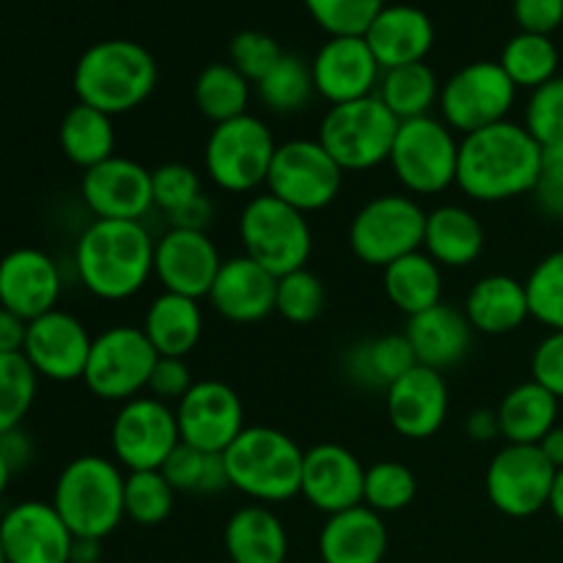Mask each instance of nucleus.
<instances>
[{
	"label": "nucleus",
	"mask_w": 563,
	"mask_h": 563,
	"mask_svg": "<svg viewBox=\"0 0 563 563\" xmlns=\"http://www.w3.org/2000/svg\"><path fill=\"white\" fill-rule=\"evenodd\" d=\"M27 322L16 313L0 308V355H16L25 350Z\"/></svg>",
	"instance_id": "nucleus-57"
},
{
	"label": "nucleus",
	"mask_w": 563,
	"mask_h": 563,
	"mask_svg": "<svg viewBox=\"0 0 563 563\" xmlns=\"http://www.w3.org/2000/svg\"><path fill=\"white\" fill-rule=\"evenodd\" d=\"M531 379L563 401V333H548L531 355Z\"/></svg>",
	"instance_id": "nucleus-53"
},
{
	"label": "nucleus",
	"mask_w": 563,
	"mask_h": 563,
	"mask_svg": "<svg viewBox=\"0 0 563 563\" xmlns=\"http://www.w3.org/2000/svg\"><path fill=\"white\" fill-rule=\"evenodd\" d=\"M366 467L341 443H319L306 451L300 495L324 517L363 504Z\"/></svg>",
	"instance_id": "nucleus-23"
},
{
	"label": "nucleus",
	"mask_w": 563,
	"mask_h": 563,
	"mask_svg": "<svg viewBox=\"0 0 563 563\" xmlns=\"http://www.w3.org/2000/svg\"><path fill=\"white\" fill-rule=\"evenodd\" d=\"M152 192H154V209L168 214H179L181 209L190 207L198 196H203L201 176L196 168L185 163H165L152 170Z\"/></svg>",
	"instance_id": "nucleus-48"
},
{
	"label": "nucleus",
	"mask_w": 563,
	"mask_h": 563,
	"mask_svg": "<svg viewBox=\"0 0 563 563\" xmlns=\"http://www.w3.org/2000/svg\"><path fill=\"white\" fill-rule=\"evenodd\" d=\"M267 192L313 214L328 209L344 187V168L328 154L317 137H291L278 143L267 176Z\"/></svg>",
	"instance_id": "nucleus-12"
},
{
	"label": "nucleus",
	"mask_w": 563,
	"mask_h": 563,
	"mask_svg": "<svg viewBox=\"0 0 563 563\" xmlns=\"http://www.w3.org/2000/svg\"><path fill=\"white\" fill-rule=\"evenodd\" d=\"M126 473L119 462L99 454L71 460L55 482V511L75 539H104L121 526L124 517Z\"/></svg>",
	"instance_id": "nucleus-5"
},
{
	"label": "nucleus",
	"mask_w": 563,
	"mask_h": 563,
	"mask_svg": "<svg viewBox=\"0 0 563 563\" xmlns=\"http://www.w3.org/2000/svg\"><path fill=\"white\" fill-rule=\"evenodd\" d=\"M38 374L22 352L0 355V434L11 432L25 421L36 399Z\"/></svg>",
	"instance_id": "nucleus-44"
},
{
	"label": "nucleus",
	"mask_w": 563,
	"mask_h": 563,
	"mask_svg": "<svg viewBox=\"0 0 563 563\" xmlns=\"http://www.w3.org/2000/svg\"><path fill=\"white\" fill-rule=\"evenodd\" d=\"M251 97L253 82L247 77H242L229 60L225 64L203 66L198 71L196 82H192L196 108L212 124H223V121L245 115L247 108H251Z\"/></svg>",
	"instance_id": "nucleus-37"
},
{
	"label": "nucleus",
	"mask_w": 563,
	"mask_h": 563,
	"mask_svg": "<svg viewBox=\"0 0 563 563\" xmlns=\"http://www.w3.org/2000/svg\"><path fill=\"white\" fill-rule=\"evenodd\" d=\"M531 196L544 218L563 223V146L542 148V168Z\"/></svg>",
	"instance_id": "nucleus-51"
},
{
	"label": "nucleus",
	"mask_w": 563,
	"mask_h": 563,
	"mask_svg": "<svg viewBox=\"0 0 563 563\" xmlns=\"http://www.w3.org/2000/svg\"><path fill=\"white\" fill-rule=\"evenodd\" d=\"M157 357V350L146 339L143 328L113 324L93 335L82 383L97 399L124 405L146 394Z\"/></svg>",
	"instance_id": "nucleus-11"
},
{
	"label": "nucleus",
	"mask_w": 563,
	"mask_h": 563,
	"mask_svg": "<svg viewBox=\"0 0 563 563\" xmlns=\"http://www.w3.org/2000/svg\"><path fill=\"white\" fill-rule=\"evenodd\" d=\"M383 291L407 319L443 302V267L423 251L410 253L383 269Z\"/></svg>",
	"instance_id": "nucleus-34"
},
{
	"label": "nucleus",
	"mask_w": 563,
	"mask_h": 563,
	"mask_svg": "<svg viewBox=\"0 0 563 563\" xmlns=\"http://www.w3.org/2000/svg\"><path fill=\"white\" fill-rule=\"evenodd\" d=\"M11 476H14V471L9 467V462H5V456L0 454V495L5 493V487H9Z\"/></svg>",
	"instance_id": "nucleus-62"
},
{
	"label": "nucleus",
	"mask_w": 563,
	"mask_h": 563,
	"mask_svg": "<svg viewBox=\"0 0 563 563\" xmlns=\"http://www.w3.org/2000/svg\"><path fill=\"white\" fill-rule=\"evenodd\" d=\"M278 278L245 253L223 258L207 300L214 311L234 324H256L275 313Z\"/></svg>",
	"instance_id": "nucleus-25"
},
{
	"label": "nucleus",
	"mask_w": 563,
	"mask_h": 563,
	"mask_svg": "<svg viewBox=\"0 0 563 563\" xmlns=\"http://www.w3.org/2000/svg\"><path fill=\"white\" fill-rule=\"evenodd\" d=\"M192 385H196V379H192L190 366L185 363V357H157L146 394L165 401V405L176 407L185 399V394Z\"/></svg>",
	"instance_id": "nucleus-52"
},
{
	"label": "nucleus",
	"mask_w": 563,
	"mask_h": 563,
	"mask_svg": "<svg viewBox=\"0 0 563 563\" xmlns=\"http://www.w3.org/2000/svg\"><path fill=\"white\" fill-rule=\"evenodd\" d=\"M58 141L69 163H75L82 170L93 168V165L104 163L115 154L113 115L77 102L60 119Z\"/></svg>",
	"instance_id": "nucleus-35"
},
{
	"label": "nucleus",
	"mask_w": 563,
	"mask_h": 563,
	"mask_svg": "<svg viewBox=\"0 0 563 563\" xmlns=\"http://www.w3.org/2000/svg\"><path fill=\"white\" fill-rule=\"evenodd\" d=\"M388 165L407 196H440L456 187L460 135L438 115L401 121Z\"/></svg>",
	"instance_id": "nucleus-9"
},
{
	"label": "nucleus",
	"mask_w": 563,
	"mask_h": 563,
	"mask_svg": "<svg viewBox=\"0 0 563 563\" xmlns=\"http://www.w3.org/2000/svg\"><path fill=\"white\" fill-rule=\"evenodd\" d=\"M328 306V289L322 278L308 267L295 269V273L278 278V291H275V313L291 324H311L322 317Z\"/></svg>",
	"instance_id": "nucleus-45"
},
{
	"label": "nucleus",
	"mask_w": 563,
	"mask_h": 563,
	"mask_svg": "<svg viewBox=\"0 0 563 563\" xmlns=\"http://www.w3.org/2000/svg\"><path fill=\"white\" fill-rule=\"evenodd\" d=\"M231 489L253 504H286L300 495L306 451L291 434L275 427H245L223 451Z\"/></svg>",
	"instance_id": "nucleus-4"
},
{
	"label": "nucleus",
	"mask_w": 563,
	"mask_h": 563,
	"mask_svg": "<svg viewBox=\"0 0 563 563\" xmlns=\"http://www.w3.org/2000/svg\"><path fill=\"white\" fill-rule=\"evenodd\" d=\"M0 563H9V561H5V553H3V542H0Z\"/></svg>",
	"instance_id": "nucleus-63"
},
{
	"label": "nucleus",
	"mask_w": 563,
	"mask_h": 563,
	"mask_svg": "<svg viewBox=\"0 0 563 563\" xmlns=\"http://www.w3.org/2000/svg\"><path fill=\"white\" fill-rule=\"evenodd\" d=\"M427 209L407 192H379L352 218L346 240L357 262L385 269L423 247Z\"/></svg>",
	"instance_id": "nucleus-10"
},
{
	"label": "nucleus",
	"mask_w": 563,
	"mask_h": 563,
	"mask_svg": "<svg viewBox=\"0 0 563 563\" xmlns=\"http://www.w3.org/2000/svg\"><path fill=\"white\" fill-rule=\"evenodd\" d=\"M317 550L322 563H383L388 553V526L383 515L361 504L324 520Z\"/></svg>",
	"instance_id": "nucleus-27"
},
{
	"label": "nucleus",
	"mask_w": 563,
	"mask_h": 563,
	"mask_svg": "<svg viewBox=\"0 0 563 563\" xmlns=\"http://www.w3.org/2000/svg\"><path fill=\"white\" fill-rule=\"evenodd\" d=\"M284 47L264 31H240L229 44V64L256 86L278 60Z\"/></svg>",
	"instance_id": "nucleus-49"
},
{
	"label": "nucleus",
	"mask_w": 563,
	"mask_h": 563,
	"mask_svg": "<svg viewBox=\"0 0 563 563\" xmlns=\"http://www.w3.org/2000/svg\"><path fill=\"white\" fill-rule=\"evenodd\" d=\"M93 335L86 324L69 311L44 313V317L27 322V339L22 355L33 366V372L53 383H75L82 379L91 355Z\"/></svg>",
	"instance_id": "nucleus-18"
},
{
	"label": "nucleus",
	"mask_w": 563,
	"mask_h": 563,
	"mask_svg": "<svg viewBox=\"0 0 563 563\" xmlns=\"http://www.w3.org/2000/svg\"><path fill=\"white\" fill-rule=\"evenodd\" d=\"M256 97L269 113L291 115L300 113L313 97V75H311V60L300 58L295 53H284V58L256 82Z\"/></svg>",
	"instance_id": "nucleus-39"
},
{
	"label": "nucleus",
	"mask_w": 563,
	"mask_h": 563,
	"mask_svg": "<svg viewBox=\"0 0 563 563\" xmlns=\"http://www.w3.org/2000/svg\"><path fill=\"white\" fill-rule=\"evenodd\" d=\"M550 511H553L555 520L563 526V471H559V476H555V484H553V495H550Z\"/></svg>",
	"instance_id": "nucleus-61"
},
{
	"label": "nucleus",
	"mask_w": 563,
	"mask_h": 563,
	"mask_svg": "<svg viewBox=\"0 0 563 563\" xmlns=\"http://www.w3.org/2000/svg\"><path fill=\"white\" fill-rule=\"evenodd\" d=\"M236 234H240L242 253L269 269L275 278L308 267V258L313 253V231L308 214L297 212L280 198L269 196L267 190L247 198L236 220Z\"/></svg>",
	"instance_id": "nucleus-6"
},
{
	"label": "nucleus",
	"mask_w": 563,
	"mask_h": 563,
	"mask_svg": "<svg viewBox=\"0 0 563 563\" xmlns=\"http://www.w3.org/2000/svg\"><path fill=\"white\" fill-rule=\"evenodd\" d=\"M0 542L9 563H71L75 537L53 504L22 500L0 520Z\"/></svg>",
	"instance_id": "nucleus-21"
},
{
	"label": "nucleus",
	"mask_w": 563,
	"mask_h": 563,
	"mask_svg": "<svg viewBox=\"0 0 563 563\" xmlns=\"http://www.w3.org/2000/svg\"><path fill=\"white\" fill-rule=\"evenodd\" d=\"M440 88H443V82L438 80L432 66L421 60V64L385 69L379 77L377 97L383 99V104L396 119L410 121L432 115L434 104L440 102Z\"/></svg>",
	"instance_id": "nucleus-36"
},
{
	"label": "nucleus",
	"mask_w": 563,
	"mask_h": 563,
	"mask_svg": "<svg viewBox=\"0 0 563 563\" xmlns=\"http://www.w3.org/2000/svg\"><path fill=\"white\" fill-rule=\"evenodd\" d=\"M0 454L5 456V462H9V467L14 473L25 471L33 460L31 438H27L20 427L11 429V432H5V434H0Z\"/></svg>",
	"instance_id": "nucleus-55"
},
{
	"label": "nucleus",
	"mask_w": 563,
	"mask_h": 563,
	"mask_svg": "<svg viewBox=\"0 0 563 563\" xmlns=\"http://www.w3.org/2000/svg\"><path fill=\"white\" fill-rule=\"evenodd\" d=\"M520 88L498 60H473L456 69L440 88V119L456 132L471 135L509 119Z\"/></svg>",
	"instance_id": "nucleus-13"
},
{
	"label": "nucleus",
	"mask_w": 563,
	"mask_h": 563,
	"mask_svg": "<svg viewBox=\"0 0 563 563\" xmlns=\"http://www.w3.org/2000/svg\"><path fill=\"white\" fill-rule=\"evenodd\" d=\"M273 130L258 115L214 124L203 146V174L218 190L231 196H247L267 185L269 165L275 157Z\"/></svg>",
	"instance_id": "nucleus-8"
},
{
	"label": "nucleus",
	"mask_w": 563,
	"mask_h": 563,
	"mask_svg": "<svg viewBox=\"0 0 563 563\" xmlns=\"http://www.w3.org/2000/svg\"><path fill=\"white\" fill-rule=\"evenodd\" d=\"M64 291L58 264L38 247H16L0 258V308L25 322L55 311Z\"/></svg>",
	"instance_id": "nucleus-24"
},
{
	"label": "nucleus",
	"mask_w": 563,
	"mask_h": 563,
	"mask_svg": "<svg viewBox=\"0 0 563 563\" xmlns=\"http://www.w3.org/2000/svg\"><path fill=\"white\" fill-rule=\"evenodd\" d=\"M522 126L537 137L542 148L563 146V75L533 88L526 102Z\"/></svg>",
	"instance_id": "nucleus-47"
},
{
	"label": "nucleus",
	"mask_w": 563,
	"mask_h": 563,
	"mask_svg": "<svg viewBox=\"0 0 563 563\" xmlns=\"http://www.w3.org/2000/svg\"><path fill=\"white\" fill-rule=\"evenodd\" d=\"M174 412L181 443L203 454H223L247 427L240 394L220 379H198Z\"/></svg>",
	"instance_id": "nucleus-16"
},
{
	"label": "nucleus",
	"mask_w": 563,
	"mask_h": 563,
	"mask_svg": "<svg viewBox=\"0 0 563 563\" xmlns=\"http://www.w3.org/2000/svg\"><path fill=\"white\" fill-rule=\"evenodd\" d=\"M99 559H102V542L99 539H75L71 563H97Z\"/></svg>",
	"instance_id": "nucleus-60"
},
{
	"label": "nucleus",
	"mask_w": 563,
	"mask_h": 563,
	"mask_svg": "<svg viewBox=\"0 0 563 563\" xmlns=\"http://www.w3.org/2000/svg\"><path fill=\"white\" fill-rule=\"evenodd\" d=\"M143 333L159 357H187L203 335L201 300L163 291L143 313Z\"/></svg>",
	"instance_id": "nucleus-32"
},
{
	"label": "nucleus",
	"mask_w": 563,
	"mask_h": 563,
	"mask_svg": "<svg viewBox=\"0 0 563 563\" xmlns=\"http://www.w3.org/2000/svg\"><path fill=\"white\" fill-rule=\"evenodd\" d=\"M154 242L143 220H91L75 245L77 278L97 300H130L154 278Z\"/></svg>",
	"instance_id": "nucleus-2"
},
{
	"label": "nucleus",
	"mask_w": 563,
	"mask_h": 563,
	"mask_svg": "<svg viewBox=\"0 0 563 563\" xmlns=\"http://www.w3.org/2000/svg\"><path fill=\"white\" fill-rule=\"evenodd\" d=\"M179 443L174 407L148 394L119 405L110 423V451L124 473L159 471Z\"/></svg>",
	"instance_id": "nucleus-14"
},
{
	"label": "nucleus",
	"mask_w": 563,
	"mask_h": 563,
	"mask_svg": "<svg viewBox=\"0 0 563 563\" xmlns=\"http://www.w3.org/2000/svg\"><path fill=\"white\" fill-rule=\"evenodd\" d=\"M531 319L548 328V333H563V251L539 258L526 278Z\"/></svg>",
	"instance_id": "nucleus-43"
},
{
	"label": "nucleus",
	"mask_w": 563,
	"mask_h": 563,
	"mask_svg": "<svg viewBox=\"0 0 563 563\" xmlns=\"http://www.w3.org/2000/svg\"><path fill=\"white\" fill-rule=\"evenodd\" d=\"M159 471L176 489V495H218L231 489L223 454H203V451L185 443H179V449L168 456V462Z\"/></svg>",
	"instance_id": "nucleus-40"
},
{
	"label": "nucleus",
	"mask_w": 563,
	"mask_h": 563,
	"mask_svg": "<svg viewBox=\"0 0 563 563\" xmlns=\"http://www.w3.org/2000/svg\"><path fill=\"white\" fill-rule=\"evenodd\" d=\"M311 75L317 97L344 104L377 93L383 66L363 36H328L313 55Z\"/></svg>",
	"instance_id": "nucleus-20"
},
{
	"label": "nucleus",
	"mask_w": 563,
	"mask_h": 563,
	"mask_svg": "<svg viewBox=\"0 0 563 563\" xmlns=\"http://www.w3.org/2000/svg\"><path fill=\"white\" fill-rule=\"evenodd\" d=\"M495 410H498L500 438L506 443L539 445L550 429L559 427L561 401L548 388L528 379L515 385Z\"/></svg>",
	"instance_id": "nucleus-33"
},
{
	"label": "nucleus",
	"mask_w": 563,
	"mask_h": 563,
	"mask_svg": "<svg viewBox=\"0 0 563 563\" xmlns=\"http://www.w3.org/2000/svg\"><path fill=\"white\" fill-rule=\"evenodd\" d=\"M176 506V489L163 471L126 473L124 482V517L135 526H163Z\"/></svg>",
	"instance_id": "nucleus-41"
},
{
	"label": "nucleus",
	"mask_w": 563,
	"mask_h": 563,
	"mask_svg": "<svg viewBox=\"0 0 563 563\" xmlns=\"http://www.w3.org/2000/svg\"><path fill=\"white\" fill-rule=\"evenodd\" d=\"M515 22L520 31L553 36L563 25V0H515Z\"/></svg>",
	"instance_id": "nucleus-54"
},
{
	"label": "nucleus",
	"mask_w": 563,
	"mask_h": 563,
	"mask_svg": "<svg viewBox=\"0 0 563 563\" xmlns=\"http://www.w3.org/2000/svg\"><path fill=\"white\" fill-rule=\"evenodd\" d=\"M539 451H542L544 460H548L555 471H563V427L550 429L548 438L539 443Z\"/></svg>",
	"instance_id": "nucleus-59"
},
{
	"label": "nucleus",
	"mask_w": 563,
	"mask_h": 563,
	"mask_svg": "<svg viewBox=\"0 0 563 563\" xmlns=\"http://www.w3.org/2000/svg\"><path fill=\"white\" fill-rule=\"evenodd\" d=\"M467 322L473 333L482 335H509L520 330L531 319V306H528L526 280L515 275H484L467 289L465 295Z\"/></svg>",
	"instance_id": "nucleus-29"
},
{
	"label": "nucleus",
	"mask_w": 563,
	"mask_h": 563,
	"mask_svg": "<svg viewBox=\"0 0 563 563\" xmlns=\"http://www.w3.org/2000/svg\"><path fill=\"white\" fill-rule=\"evenodd\" d=\"M498 64L504 66V71L511 77V82L517 88L533 91V88L544 86L553 77H559L561 55L553 36H539V33L520 31L504 44Z\"/></svg>",
	"instance_id": "nucleus-38"
},
{
	"label": "nucleus",
	"mask_w": 563,
	"mask_h": 563,
	"mask_svg": "<svg viewBox=\"0 0 563 563\" xmlns=\"http://www.w3.org/2000/svg\"><path fill=\"white\" fill-rule=\"evenodd\" d=\"M405 335L410 339L416 361L434 372L460 366L473 344V328L465 311L449 306V302H440V306L407 319Z\"/></svg>",
	"instance_id": "nucleus-28"
},
{
	"label": "nucleus",
	"mask_w": 563,
	"mask_h": 563,
	"mask_svg": "<svg viewBox=\"0 0 563 563\" xmlns=\"http://www.w3.org/2000/svg\"><path fill=\"white\" fill-rule=\"evenodd\" d=\"M80 196L93 220H143L154 209L152 170L137 159L113 154L82 170Z\"/></svg>",
	"instance_id": "nucleus-17"
},
{
	"label": "nucleus",
	"mask_w": 563,
	"mask_h": 563,
	"mask_svg": "<svg viewBox=\"0 0 563 563\" xmlns=\"http://www.w3.org/2000/svg\"><path fill=\"white\" fill-rule=\"evenodd\" d=\"M465 432L473 443H493V440H498L500 438L498 410H489V407L473 410L465 421Z\"/></svg>",
	"instance_id": "nucleus-58"
},
{
	"label": "nucleus",
	"mask_w": 563,
	"mask_h": 563,
	"mask_svg": "<svg viewBox=\"0 0 563 563\" xmlns=\"http://www.w3.org/2000/svg\"><path fill=\"white\" fill-rule=\"evenodd\" d=\"M418 478L407 465L394 460H379L366 467L363 482V506L374 509L377 515H396L405 511L416 500Z\"/></svg>",
	"instance_id": "nucleus-42"
},
{
	"label": "nucleus",
	"mask_w": 563,
	"mask_h": 563,
	"mask_svg": "<svg viewBox=\"0 0 563 563\" xmlns=\"http://www.w3.org/2000/svg\"><path fill=\"white\" fill-rule=\"evenodd\" d=\"M311 20L328 36H366L385 0H302Z\"/></svg>",
	"instance_id": "nucleus-46"
},
{
	"label": "nucleus",
	"mask_w": 563,
	"mask_h": 563,
	"mask_svg": "<svg viewBox=\"0 0 563 563\" xmlns=\"http://www.w3.org/2000/svg\"><path fill=\"white\" fill-rule=\"evenodd\" d=\"M363 38L368 42L383 71L396 69V66L421 64L434 47V22L418 5L385 3V9L379 11Z\"/></svg>",
	"instance_id": "nucleus-26"
},
{
	"label": "nucleus",
	"mask_w": 563,
	"mask_h": 563,
	"mask_svg": "<svg viewBox=\"0 0 563 563\" xmlns=\"http://www.w3.org/2000/svg\"><path fill=\"white\" fill-rule=\"evenodd\" d=\"M231 563H286L289 531L269 506L251 504L229 517L223 531Z\"/></svg>",
	"instance_id": "nucleus-31"
},
{
	"label": "nucleus",
	"mask_w": 563,
	"mask_h": 563,
	"mask_svg": "<svg viewBox=\"0 0 563 563\" xmlns=\"http://www.w3.org/2000/svg\"><path fill=\"white\" fill-rule=\"evenodd\" d=\"M542 168V146L520 121H500L460 137L456 187L478 203L531 196Z\"/></svg>",
	"instance_id": "nucleus-1"
},
{
	"label": "nucleus",
	"mask_w": 563,
	"mask_h": 563,
	"mask_svg": "<svg viewBox=\"0 0 563 563\" xmlns=\"http://www.w3.org/2000/svg\"><path fill=\"white\" fill-rule=\"evenodd\" d=\"M77 102L108 115L141 108L157 88V60L130 38H104L77 58L71 75Z\"/></svg>",
	"instance_id": "nucleus-3"
},
{
	"label": "nucleus",
	"mask_w": 563,
	"mask_h": 563,
	"mask_svg": "<svg viewBox=\"0 0 563 563\" xmlns=\"http://www.w3.org/2000/svg\"><path fill=\"white\" fill-rule=\"evenodd\" d=\"M212 218H214V203H212V198L203 192V196H198L190 207H185L179 214H174V218H170V229L207 231L209 223H212Z\"/></svg>",
	"instance_id": "nucleus-56"
},
{
	"label": "nucleus",
	"mask_w": 563,
	"mask_h": 563,
	"mask_svg": "<svg viewBox=\"0 0 563 563\" xmlns=\"http://www.w3.org/2000/svg\"><path fill=\"white\" fill-rule=\"evenodd\" d=\"M218 245L207 231L168 229L154 242V278L163 291L203 300L220 273Z\"/></svg>",
	"instance_id": "nucleus-19"
},
{
	"label": "nucleus",
	"mask_w": 563,
	"mask_h": 563,
	"mask_svg": "<svg viewBox=\"0 0 563 563\" xmlns=\"http://www.w3.org/2000/svg\"><path fill=\"white\" fill-rule=\"evenodd\" d=\"M401 121L390 113L377 93L355 102L330 104L319 121L317 141L344 174H363L388 163Z\"/></svg>",
	"instance_id": "nucleus-7"
},
{
	"label": "nucleus",
	"mask_w": 563,
	"mask_h": 563,
	"mask_svg": "<svg viewBox=\"0 0 563 563\" xmlns=\"http://www.w3.org/2000/svg\"><path fill=\"white\" fill-rule=\"evenodd\" d=\"M449 383L443 372L421 363L385 390L388 421L405 440L434 438L449 418Z\"/></svg>",
	"instance_id": "nucleus-22"
},
{
	"label": "nucleus",
	"mask_w": 563,
	"mask_h": 563,
	"mask_svg": "<svg viewBox=\"0 0 563 563\" xmlns=\"http://www.w3.org/2000/svg\"><path fill=\"white\" fill-rule=\"evenodd\" d=\"M559 471L544 460L539 445L506 443L489 460L484 487L487 498L500 515L511 520H528L550 506Z\"/></svg>",
	"instance_id": "nucleus-15"
},
{
	"label": "nucleus",
	"mask_w": 563,
	"mask_h": 563,
	"mask_svg": "<svg viewBox=\"0 0 563 563\" xmlns=\"http://www.w3.org/2000/svg\"><path fill=\"white\" fill-rule=\"evenodd\" d=\"M368 363H372L374 379H377L379 390H388L399 377H405L410 368L418 366L416 352H412L410 339L405 333H388L377 335V339H366Z\"/></svg>",
	"instance_id": "nucleus-50"
},
{
	"label": "nucleus",
	"mask_w": 563,
	"mask_h": 563,
	"mask_svg": "<svg viewBox=\"0 0 563 563\" xmlns=\"http://www.w3.org/2000/svg\"><path fill=\"white\" fill-rule=\"evenodd\" d=\"M487 245V231L476 212L460 203H440L427 212L423 225V247L429 258L443 269H465L482 258Z\"/></svg>",
	"instance_id": "nucleus-30"
}]
</instances>
